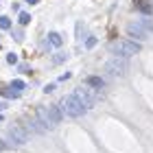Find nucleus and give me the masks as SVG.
<instances>
[{
    "mask_svg": "<svg viewBox=\"0 0 153 153\" xmlns=\"http://www.w3.org/2000/svg\"><path fill=\"white\" fill-rule=\"evenodd\" d=\"M0 123H2V116H0Z\"/></svg>",
    "mask_w": 153,
    "mask_h": 153,
    "instance_id": "412c9836",
    "label": "nucleus"
},
{
    "mask_svg": "<svg viewBox=\"0 0 153 153\" xmlns=\"http://www.w3.org/2000/svg\"><path fill=\"white\" fill-rule=\"evenodd\" d=\"M26 2H29V4H35V2H39V0H26Z\"/></svg>",
    "mask_w": 153,
    "mask_h": 153,
    "instance_id": "6ab92c4d",
    "label": "nucleus"
},
{
    "mask_svg": "<svg viewBox=\"0 0 153 153\" xmlns=\"http://www.w3.org/2000/svg\"><path fill=\"white\" fill-rule=\"evenodd\" d=\"M105 70L112 76H125L127 74V61H125V57H114L112 61H107Z\"/></svg>",
    "mask_w": 153,
    "mask_h": 153,
    "instance_id": "423d86ee",
    "label": "nucleus"
},
{
    "mask_svg": "<svg viewBox=\"0 0 153 153\" xmlns=\"http://www.w3.org/2000/svg\"><path fill=\"white\" fill-rule=\"evenodd\" d=\"M48 44H51V46H55V48H59L61 44H64V39H61V35H59V33H51V35H48Z\"/></svg>",
    "mask_w": 153,
    "mask_h": 153,
    "instance_id": "9d476101",
    "label": "nucleus"
},
{
    "mask_svg": "<svg viewBox=\"0 0 153 153\" xmlns=\"http://www.w3.org/2000/svg\"><path fill=\"white\" fill-rule=\"evenodd\" d=\"M53 90H55V85H53V83H48V85H46V88H44V92H46V94H48V92H53Z\"/></svg>",
    "mask_w": 153,
    "mask_h": 153,
    "instance_id": "f3484780",
    "label": "nucleus"
},
{
    "mask_svg": "<svg viewBox=\"0 0 153 153\" xmlns=\"http://www.w3.org/2000/svg\"><path fill=\"white\" fill-rule=\"evenodd\" d=\"M85 85L94 88V90H101L103 85H105V81H103L101 76H88V79H85Z\"/></svg>",
    "mask_w": 153,
    "mask_h": 153,
    "instance_id": "6e6552de",
    "label": "nucleus"
},
{
    "mask_svg": "<svg viewBox=\"0 0 153 153\" xmlns=\"http://www.w3.org/2000/svg\"><path fill=\"white\" fill-rule=\"evenodd\" d=\"M7 61H9V64H16V61H18V55H7Z\"/></svg>",
    "mask_w": 153,
    "mask_h": 153,
    "instance_id": "dca6fc26",
    "label": "nucleus"
},
{
    "mask_svg": "<svg viewBox=\"0 0 153 153\" xmlns=\"http://www.w3.org/2000/svg\"><path fill=\"white\" fill-rule=\"evenodd\" d=\"M134 4H136V7H138V9H140L142 13H147V16L153 11V7L149 4V0H134Z\"/></svg>",
    "mask_w": 153,
    "mask_h": 153,
    "instance_id": "1a4fd4ad",
    "label": "nucleus"
},
{
    "mask_svg": "<svg viewBox=\"0 0 153 153\" xmlns=\"http://www.w3.org/2000/svg\"><path fill=\"white\" fill-rule=\"evenodd\" d=\"M0 94L7 96V99H18V96H20V92H16L13 88H4V90H0Z\"/></svg>",
    "mask_w": 153,
    "mask_h": 153,
    "instance_id": "9b49d317",
    "label": "nucleus"
},
{
    "mask_svg": "<svg viewBox=\"0 0 153 153\" xmlns=\"http://www.w3.org/2000/svg\"><path fill=\"white\" fill-rule=\"evenodd\" d=\"M85 46H88V48H92V46H96V37H88V42H85Z\"/></svg>",
    "mask_w": 153,
    "mask_h": 153,
    "instance_id": "2eb2a0df",
    "label": "nucleus"
},
{
    "mask_svg": "<svg viewBox=\"0 0 153 153\" xmlns=\"http://www.w3.org/2000/svg\"><path fill=\"white\" fill-rule=\"evenodd\" d=\"M37 123L42 125V129H55L61 123V112L59 107H39L37 109Z\"/></svg>",
    "mask_w": 153,
    "mask_h": 153,
    "instance_id": "f257e3e1",
    "label": "nucleus"
},
{
    "mask_svg": "<svg viewBox=\"0 0 153 153\" xmlns=\"http://www.w3.org/2000/svg\"><path fill=\"white\" fill-rule=\"evenodd\" d=\"M109 51L116 57H131V55L140 53V44L138 42H129V39H114L109 44Z\"/></svg>",
    "mask_w": 153,
    "mask_h": 153,
    "instance_id": "7ed1b4c3",
    "label": "nucleus"
},
{
    "mask_svg": "<svg viewBox=\"0 0 153 153\" xmlns=\"http://www.w3.org/2000/svg\"><path fill=\"white\" fill-rule=\"evenodd\" d=\"M0 109H4V103H0Z\"/></svg>",
    "mask_w": 153,
    "mask_h": 153,
    "instance_id": "aec40b11",
    "label": "nucleus"
},
{
    "mask_svg": "<svg viewBox=\"0 0 153 153\" xmlns=\"http://www.w3.org/2000/svg\"><path fill=\"white\" fill-rule=\"evenodd\" d=\"M76 99L81 101V105L85 107V109H92L96 103H99L101 99V94H99V90H90V88H81V90H76Z\"/></svg>",
    "mask_w": 153,
    "mask_h": 153,
    "instance_id": "20e7f679",
    "label": "nucleus"
},
{
    "mask_svg": "<svg viewBox=\"0 0 153 153\" xmlns=\"http://www.w3.org/2000/svg\"><path fill=\"white\" fill-rule=\"evenodd\" d=\"M9 140H11V144H24L26 140H29V134H26L20 125H13V127L9 129Z\"/></svg>",
    "mask_w": 153,
    "mask_h": 153,
    "instance_id": "0eeeda50",
    "label": "nucleus"
},
{
    "mask_svg": "<svg viewBox=\"0 0 153 153\" xmlns=\"http://www.w3.org/2000/svg\"><path fill=\"white\" fill-rule=\"evenodd\" d=\"M29 22H31V16L24 13V11H20V24H29Z\"/></svg>",
    "mask_w": 153,
    "mask_h": 153,
    "instance_id": "ddd939ff",
    "label": "nucleus"
},
{
    "mask_svg": "<svg viewBox=\"0 0 153 153\" xmlns=\"http://www.w3.org/2000/svg\"><path fill=\"white\" fill-rule=\"evenodd\" d=\"M66 59V55H57V57H55V64H59V61H64Z\"/></svg>",
    "mask_w": 153,
    "mask_h": 153,
    "instance_id": "a211bd4d",
    "label": "nucleus"
},
{
    "mask_svg": "<svg viewBox=\"0 0 153 153\" xmlns=\"http://www.w3.org/2000/svg\"><path fill=\"white\" fill-rule=\"evenodd\" d=\"M151 22H136V24H129L127 26V33H129V37H138V39H147L149 37V33H151Z\"/></svg>",
    "mask_w": 153,
    "mask_h": 153,
    "instance_id": "39448f33",
    "label": "nucleus"
},
{
    "mask_svg": "<svg viewBox=\"0 0 153 153\" xmlns=\"http://www.w3.org/2000/svg\"><path fill=\"white\" fill-rule=\"evenodd\" d=\"M11 88L16 90V92H20V90H24V81H20V79H18V81H13V83H11Z\"/></svg>",
    "mask_w": 153,
    "mask_h": 153,
    "instance_id": "4468645a",
    "label": "nucleus"
},
{
    "mask_svg": "<svg viewBox=\"0 0 153 153\" xmlns=\"http://www.w3.org/2000/svg\"><path fill=\"white\" fill-rule=\"evenodd\" d=\"M59 112L61 114H66V116H70V118H79V116H83L88 112L85 107L81 105V101L76 99L74 94H70V96H64V99H61V103H59Z\"/></svg>",
    "mask_w": 153,
    "mask_h": 153,
    "instance_id": "f03ea898",
    "label": "nucleus"
},
{
    "mask_svg": "<svg viewBox=\"0 0 153 153\" xmlns=\"http://www.w3.org/2000/svg\"><path fill=\"white\" fill-rule=\"evenodd\" d=\"M0 29H4V31H7V29H11V20L2 16V18H0Z\"/></svg>",
    "mask_w": 153,
    "mask_h": 153,
    "instance_id": "f8f14e48",
    "label": "nucleus"
}]
</instances>
